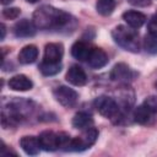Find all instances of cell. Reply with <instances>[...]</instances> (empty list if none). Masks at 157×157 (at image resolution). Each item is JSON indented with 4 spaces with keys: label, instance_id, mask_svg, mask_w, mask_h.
<instances>
[{
    "label": "cell",
    "instance_id": "6da1fadb",
    "mask_svg": "<svg viewBox=\"0 0 157 157\" xmlns=\"http://www.w3.org/2000/svg\"><path fill=\"white\" fill-rule=\"evenodd\" d=\"M33 22L37 28L52 31H69L76 25L75 18L70 13L50 5H43L38 7L33 13Z\"/></svg>",
    "mask_w": 157,
    "mask_h": 157
},
{
    "label": "cell",
    "instance_id": "7a4b0ae2",
    "mask_svg": "<svg viewBox=\"0 0 157 157\" xmlns=\"http://www.w3.org/2000/svg\"><path fill=\"white\" fill-rule=\"evenodd\" d=\"M112 37L114 42L120 45L123 49L131 52V53H139L140 50V39L139 33L132 27L128 26H117L112 31Z\"/></svg>",
    "mask_w": 157,
    "mask_h": 157
},
{
    "label": "cell",
    "instance_id": "3957f363",
    "mask_svg": "<svg viewBox=\"0 0 157 157\" xmlns=\"http://www.w3.org/2000/svg\"><path fill=\"white\" fill-rule=\"evenodd\" d=\"M98 139V130L93 126L87 128L82 130V134L80 136L69 139L67 144L65 145L64 150L66 151H85L90 148Z\"/></svg>",
    "mask_w": 157,
    "mask_h": 157
},
{
    "label": "cell",
    "instance_id": "277c9868",
    "mask_svg": "<svg viewBox=\"0 0 157 157\" xmlns=\"http://www.w3.org/2000/svg\"><path fill=\"white\" fill-rule=\"evenodd\" d=\"M39 142H40V147L44 151H55L58 148H64L65 145L67 144L70 136H67L64 132L56 134L54 131L50 130H45L43 132L39 134L38 136Z\"/></svg>",
    "mask_w": 157,
    "mask_h": 157
},
{
    "label": "cell",
    "instance_id": "5b68a950",
    "mask_svg": "<svg viewBox=\"0 0 157 157\" xmlns=\"http://www.w3.org/2000/svg\"><path fill=\"white\" fill-rule=\"evenodd\" d=\"M94 108L97 112L104 118L113 119L119 115V105L118 103L108 96H99L94 99Z\"/></svg>",
    "mask_w": 157,
    "mask_h": 157
},
{
    "label": "cell",
    "instance_id": "8992f818",
    "mask_svg": "<svg viewBox=\"0 0 157 157\" xmlns=\"http://www.w3.org/2000/svg\"><path fill=\"white\" fill-rule=\"evenodd\" d=\"M54 97L55 99L64 107L66 108H71L77 103L78 99V94L75 90L67 87V86H58L54 91Z\"/></svg>",
    "mask_w": 157,
    "mask_h": 157
},
{
    "label": "cell",
    "instance_id": "52a82bcc",
    "mask_svg": "<svg viewBox=\"0 0 157 157\" xmlns=\"http://www.w3.org/2000/svg\"><path fill=\"white\" fill-rule=\"evenodd\" d=\"M135 76H136V72L132 71L130 69V66L126 65L125 63L115 64L109 74L110 80H113L115 82H120V83H128V82L132 81L135 78Z\"/></svg>",
    "mask_w": 157,
    "mask_h": 157
},
{
    "label": "cell",
    "instance_id": "ba28073f",
    "mask_svg": "<svg viewBox=\"0 0 157 157\" xmlns=\"http://www.w3.org/2000/svg\"><path fill=\"white\" fill-rule=\"evenodd\" d=\"M155 114L152 110H150L144 103L137 105L135 109H134V113H132V118L137 123V124H141V125H151L156 121V118H155Z\"/></svg>",
    "mask_w": 157,
    "mask_h": 157
},
{
    "label": "cell",
    "instance_id": "9c48e42d",
    "mask_svg": "<svg viewBox=\"0 0 157 157\" xmlns=\"http://www.w3.org/2000/svg\"><path fill=\"white\" fill-rule=\"evenodd\" d=\"M37 32V27L34 25L33 21H29L27 18H23L18 22H16V25L13 26V33L16 37L20 38H28V37H33Z\"/></svg>",
    "mask_w": 157,
    "mask_h": 157
},
{
    "label": "cell",
    "instance_id": "30bf717a",
    "mask_svg": "<svg viewBox=\"0 0 157 157\" xmlns=\"http://www.w3.org/2000/svg\"><path fill=\"white\" fill-rule=\"evenodd\" d=\"M66 81L74 86H83L87 82V75L85 70L78 65H72L69 67L66 76Z\"/></svg>",
    "mask_w": 157,
    "mask_h": 157
},
{
    "label": "cell",
    "instance_id": "8fae6325",
    "mask_svg": "<svg viewBox=\"0 0 157 157\" xmlns=\"http://www.w3.org/2000/svg\"><path fill=\"white\" fill-rule=\"evenodd\" d=\"M64 54V47L61 43H48L44 48L43 60L49 63H60Z\"/></svg>",
    "mask_w": 157,
    "mask_h": 157
},
{
    "label": "cell",
    "instance_id": "7c38bea8",
    "mask_svg": "<svg viewBox=\"0 0 157 157\" xmlns=\"http://www.w3.org/2000/svg\"><path fill=\"white\" fill-rule=\"evenodd\" d=\"M87 63L92 69H101L108 64V55L101 48H92Z\"/></svg>",
    "mask_w": 157,
    "mask_h": 157
},
{
    "label": "cell",
    "instance_id": "4fadbf2b",
    "mask_svg": "<svg viewBox=\"0 0 157 157\" xmlns=\"http://www.w3.org/2000/svg\"><path fill=\"white\" fill-rule=\"evenodd\" d=\"M9 87L12 90V91H21V92H25V91H28L33 87V82L31 78H28L26 75H15L12 76L9 82H7Z\"/></svg>",
    "mask_w": 157,
    "mask_h": 157
},
{
    "label": "cell",
    "instance_id": "5bb4252c",
    "mask_svg": "<svg viewBox=\"0 0 157 157\" xmlns=\"http://www.w3.org/2000/svg\"><path fill=\"white\" fill-rule=\"evenodd\" d=\"M20 146L22 147V150L29 155V156H36L39 153L40 151V142L39 139L36 136H23L20 140Z\"/></svg>",
    "mask_w": 157,
    "mask_h": 157
},
{
    "label": "cell",
    "instance_id": "9a60e30c",
    "mask_svg": "<svg viewBox=\"0 0 157 157\" xmlns=\"http://www.w3.org/2000/svg\"><path fill=\"white\" fill-rule=\"evenodd\" d=\"M123 18L128 23V26H130L132 28H140L146 22V16L142 12L135 11V10H129V11L124 12Z\"/></svg>",
    "mask_w": 157,
    "mask_h": 157
},
{
    "label": "cell",
    "instance_id": "2e32d148",
    "mask_svg": "<svg viewBox=\"0 0 157 157\" xmlns=\"http://www.w3.org/2000/svg\"><path fill=\"white\" fill-rule=\"evenodd\" d=\"M91 50H92V48L86 42L78 40V42L72 44V47H71V55L75 59L80 60V61H87Z\"/></svg>",
    "mask_w": 157,
    "mask_h": 157
},
{
    "label": "cell",
    "instance_id": "e0dca14e",
    "mask_svg": "<svg viewBox=\"0 0 157 157\" xmlns=\"http://www.w3.org/2000/svg\"><path fill=\"white\" fill-rule=\"evenodd\" d=\"M37 58H38V49L33 44H28L23 47L18 53V61L23 65L34 63Z\"/></svg>",
    "mask_w": 157,
    "mask_h": 157
},
{
    "label": "cell",
    "instance_id": "ac0fdd59",
    "mask_svg": "<svg viewBox=\"0 0 157 157\" xmlns=\"http://www.w3.org/2000/svg\"><path fill=\"white\" fill-rule=\"evenodd\" d=\"M93 125V118L86 112H78L72 118V126L80 130H85Z\"/></svg>",
    "mask_w": 157,
    "mask_h": 157
},
{
    "label": "cell",
    "instance_id": "d6986e66",
    "mask_svg": "<svg viewBox=\"0 0 157 157\" xmlns=\"http://www.w3.org/2000/svg\"><path fill=\"white\" fill-rule=\"evenodd\" d=\"M39 70L44 76H53L61 71V64L60 63H49V61H42L39 65Z\"/></svg>",
    "mask_w": 157,
    "mask_h": 157
},
{
    "label": "cell",
    "instance_id": "ffe728a7",
    "mask_svg": "<svg viewBox=\"0 0 157 157\" xmlns=\"http://www.w3.org/2000/svg\"><path fill=\"white\" fill-rule=\"evenodd\" d=\"M97 12L102 16H109L115 9V0H97Z\"/></svg>",
    "mask_w": 157,
    "mask_h": 157
},
{
    "label": "cell",
    "instance_id": "44dd1931",
    "mask_svg": "<svg viewBox=\"0 0 157 157\" xmlns=\"http://www.w3.org/2000/svg\"><path fill=\"white\" fill-rule=\"evenodd\" d=\"M144 48L148 54H157V34L148 32L144 38Z\"/></svg>",
    "mask_w": 157,
    "mask_h": 157
},
{
    "label": "cell",
    "instance_id": "7402d4cb",
    "mask_svg": "<svg viewBox=\"0 0 157 157\" xmlns=\"http://www.w3.org/2000/svg\"><path fill=\"white\" fill-rule=\"evenodd\" d=\"M21 13V10L18 7H7V9H4L2 10V16L9 18V20H15L20 16Z\"/></svg>",
    "mask_w": 157,
    "mask_h": 157
},
{
    "label": "cell",
    "instance_id": "603a6c76",
    "mask_svg": "<svg viewBox=\"0 0 157 157\" xmlns=\"http://www.w3.org/2000/svg\"><path fill=\"white\" fill-rule=\"evenodd\" d=\"M144 104L150 110H152L153 113L157 114V96H148V97H146V99L144 101Z\"/></svg>",
    "mask_w": 157,
    "mask_h": 157
},
{
    "label": "cell",
    "instance_id": "cb8c5ba5",
    "mask_svg": "<svg viewBox=\"0 0 157 157\" xmlns=\"http://www.w3.org/2000/svg\"><path fill=\"white\" fill-rule=\"evenodd\" d=\"M148 32L157 34V12L152 16V18L148 22Z\"/></svg>",
    "mask_w": 157,
    "mask_h": 157
},
{
    "label": "cell",
    "instance_id": "d4e9b609",
    "mask_svg": "<svg viewBox=\"0 0 157 157\" xmlns=\"http://www.w3.org/2000/svg\"><path fill=\"white\" fill-rule=\"evenodd\" d=\"M128 2H130L134 6L145 7V6H148L151 4V0H128Z\"/></svg>",
    "mask_w": 157,
    "mask_h": 157
},
{
    "label": "cell",
    "instance_id": "484cf974",
    "mask_svg": "<svg viewBox=\"0 0 157 157\" xmlns=\"http://www.w3.org/2000/svg\"><path fill=\"white\" fill-rule=\"evenodd\" d=\"M5 34H6V27L4 23H1V39L5 38Z\"/></svg>",
    "mask_w": 157,
    "mask_h": 157
},
{
    "label": "cell",
    "instance_id": "4316f807",
    "mask_svg": "<svg viewBox=\"0 0 157 157\" xmlns=\"http://www.w3.org/2000/svg\"><path fill=\"white\" fill-rule=\"evenodd\" d=\"M12 0H0V2L2 4V5H7V4H10Z\"/></svg>",
    "mask_w": 157,
    "mask_h": 157
},
{
    "label": "cell",
    "instance_id": "83f0119b",
    "mask_svg": "<svg viewBox=\"0 0 157 157\" xmlns=\"http://www.w3.org/2000/svg\"><path fill=\"white\" fill-rule=\"evenodd\" d=\"M26 1H28V2H31V4H34V2H37L38 0H26Z\"/></svg>",
    "mask_w": 157,
    "mask_h": 157
},
{
    "label": "cell",
    "instance_id": "f1b7e54d",
    "mask_svg": "<svg viewBox=\"0 0 157 157\" xmlns=\"http://www.w3.org/2000/svg\"><path fill=\"white\" fill-rule=\"evenodd\" d=\"M155 87H156V88H157V81H156V82H155Z\"/></svg>",
    "mask_w": 157,
    "mask_h": 157
}]
</instances>
